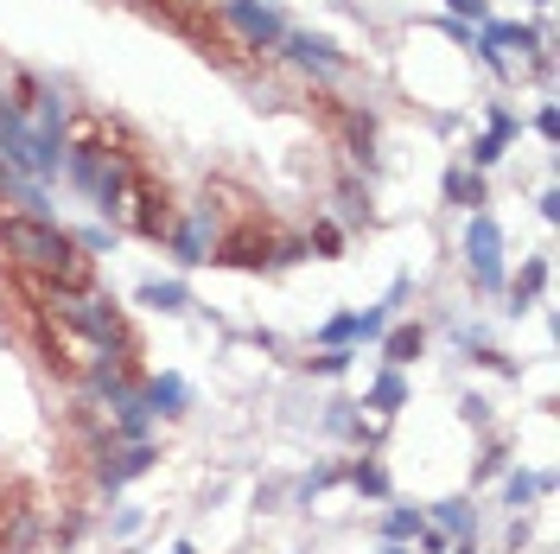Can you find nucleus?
Masks as SVG:
<instances>
[{"label": "nucleus", "instance_id": "a878e982", "mask_svg": "<svg viewBox=\"0 0 560 554\" xmlns=\"http://www.w3.org/2000/svg\"><path fill=\"white\" fill-rule=\"evenodd\" d=\"M325 484H337V465H312V479L299 484V497H319Z\"/></svg>", "mask_w": 560, "mask_h": 554}, {"label": "nucleus", "instance_id": "9b49d317", "mask_svg": "<svg viewBox=\"0 0 560 554\" xmlns=\"http://www.w3.org/2000/svg\"><path fill=\"white\" fill-rule=\"evenodd\" d=\"M267 249H274V243H267V229H236V236H224L211 256L229 261V268H262V261H274Z\"/></svg>", "mask_w": 560, "mask_h": 554}, {"label": "nucleus", "instance_id": "f03ea898", "mask_svg": "<svg viewBox=\"0 0 560 554\" xmlns=\"http://www.w3.org/2000/svg\"><path fill=\"white\" fill-rule=\"evenodd\" d=\"M45 299H51V319H64L76 338H90V344L109 351V357H128V326H121L115 299L71 294V287H51V281H45Z\"/></svg>", "mask_w": 560, "mask_h": 554}, {"label": "nucleus", "instance_id": "dca6fc26", "mask_svg": "<svg viewBox=\"0 0 560 554\" xmlns=\"http://www.w3.org/2000/svg\"><path fill=\"white\" fill-rule=\"evenodd\" d=\"M433 522H440L446 535H465V542H472V529H478V510H472L465 497H446V504H433Z\"/></svg>", "mask_w": 560, "mask_h": 554}, {"label": "nucleus", "instance_id": "ddd939ff", "mask_svg": "<svg viewBox=\"0 0 560 554\" xmlns=\"http://www.w3.org/2000/svg\"><path fill=\"white\" fill-rule=\"evenodd\" d=\"M141 306H153V313H186L191 287L186 281H141Z\"/></svg>", "mask_w": 560, "mask_h": 554}, {"label": "nucleus", "instance_id": "423d86ee", "mask_svg": "<svg viewBox=\"0 0 560 554\" xmlns=\"http://www.w3.org/2000/svg\"><path fill=\"white\" fill-rule=\"evenodd\" d=\"M153 459H159V452H153L147 440L109 446V452H103V465H96V484H103V491H121L128 479H141V472H153Z\"/></svg>", "mask_w": 560, "mask_h": 554}, {"label": "nucleus", "instance_id": "9d476101", "mask_svg": "<svg viewBox=\"0 0 560 554\" xmlns=\"http://www.w3.org/2000/svg\"><path fill=\"white\" fill-rule=\"evenodd\" d=\"M141 402H147V414H166V421H172V414H186L191 408V382L186 376H172V369H159L147 389H141Z\"/></svg>", "mask_w": 560, "mask_h": 554}, {"label": "nucleus", "instance_id": "f257e3e1", "mask_svg": "<svg viewBox=\"0 0 560 554\" xmlns=\"http://www.w3.org/2000/svg\"><path fill=\"white\" fill-rule=\"evenodd\" d=\"M0 249L20 261L26 274H38V281H51V287H71V294H83L90 287V256H76L71 229H58L51 217H0Z\"/></svg>", "mask_w": 560, "mask_h": 554}, {"label": "nucleus", "instance_id": "7c9ffc66", "mask_svg": "<svg viewBox=\"0 0 560 554\" xmlns=\"http://www.w3.org/2000/svg\"><path fill=\"white\" fill-rule=\"evenodd\" d=\"M172 554H198V549H191V542H172Z\"/></svg>", "mask_w": 560, "mask_h": 554}, {"label": "nucleus", "instance_id": "f3484780", "mask_svg": "<svg viewBox=\"0 0 560 554\" xmlns=\"http://www.w3.org/2000/svg\"><path fill=\"white\" fill-rule=\"evenodd\" d=\"M541 287H548V256H528L523 274H516V306H528Z\"/></svg>", "mask_w": 560, "mask_h": 554}, {"label": "nucleus", "instance_id": "412c9836", "mask_svg": "<svg viewBox=\"0 0 560 554\" xmlns=\"http://www.w3.org/2000/svg\"><path fill=\"white\" fill-rule=\"evenodd\" d=\"M319 344H357V313H337L319 326Z\"/></svg>", "mask_w": 560, "mask_h": 554}, {"label": "nucleus", "instance_id": "6ab92c4d", "mask_svg": "<svg viewBox=\"0 0 560 554\" xmlns=\"http://www.w3.org/2000/svg\"><path fill=\"white\" fill-rule=\"evenodd\" d=\"M446 198H452V204H485V179H478V173H452Z\"/></svg>", "mask_w": 560, "mask_h": 554}, {"label": "nucleus", "instance_id": "cd10ccee", "mask_svg": "<svg viewBox=\"0 0 560 554\" xmlns=\"http://www.w3.org/2000/svg\"><path fill=\"white\" fill-rule=\"evenodd\" d=\"M109 529H115V535H134V529H141V510H134V504H121Z\"/></svg>", "mask_w": 560, "mask_h": 554}, {"label": "nucleus", "instance_id": "a211bd4d", "mask_svg": "<svg viewBox=\"0 0 560 554\" xmlns=\"http://www.w3.org/2000/svg\"><path fill=\"white\" fill-rule=\"evenodd\" d=\"M350 484H357L364 497H389V472H382L376 459H357V465H350Z\"/></svg>", "mask_w": 560, "mask_h": 554}, {"label": "nucleus", "instance_id": "aec40b11", "mask_svg": "<svg viewBox=\"0 0 560 554\" xmlns=\"http://www.w3.org/2000/svg\"><path fill=\"white\" fill-rule=\"evenodd\" d=\"M382 529H389V542H414V535L427 529V517H420V510H389V522H382Z\"/></svg>", "mask_w": 560, "mask_h": 554}, {"label": "nucleus", "instance_id": "1a4fd4ad", "mask_svg": "<svg viewBox=\"0 0 560 554\" xmlns=\"http://www.w3.org/2000/svg\"><path fill=\"white\" fill-rule=\"evenodd\" d=\"M166 243H172V256L186 261H211V249H217V229H211V211H204V204H198V211H191L186 223H172V229H166Z\"/></svg>", "mask_w": 560, "mask_h": 554}, {"label": "nucleus", "instance_id": "c756f323", "mask_svg": "<svg viewBox=\"0 0 560 554\" xmlns=\"http://www.w3.org/2000/svg\"><path fill=\"white\" fill-rule=\"evenodd\" d=\"M382 554H414V549H408V542H389V549H382Z\"/></svg>", "mask_w": 560, "mask_h": 554}, {"label": "nucleus", "instance_id": "0eeeda50", "mask_svg": "<svg viewBox=\"0 0 560 554\" xmlns=\"http://www.w3.org/2000/svg\"><path fill=\"white\" fill-rule=\"evenodd\" d=\"M128 204H134V229L141 236H166L172 229V198H166V185H153V179H134V191H128Z\"/></svg>", "mask_w": 560, "mask_h": 554}, {"label": "nucleus", "instance_id": "393cba45", "mask_svg": "<svg viewBox=\"0 0 560 554\" xmlns=\"http://www.w3.org/2000/svg\"><path fill=\"white\" fill-rule=\"evenodd\" d=\"M490 134H503V141H516V134H523V121H516V115H510L503 103H497V109H490Z\"/></svg>", "mask_w": 560, "mask_h": 554}, {"label": "nucleus", "instance_id": "7ed1b4c3", "mask_svg": "<svg viewBox=\"0 0 560 554\" xmlns=\"http://www.w3.org/2000/svg\"><path fill=\"white\" fill-rule=\"evenodd\" d=\"M217 20H224L249 51H274V45L287 38V20H281L274 0H217Z\"/></svg>", "mask_w": 560, "mask_h": 554}, {"label": "nucleus", "instance_id": "4be33fe9", "mask_svg": "<svg viewBox=\"0 0 560 554\" xmlns=\"http://www.w3.org/2000/svg\"><path fill=\"white\" fill-rule=\"evenodd\" d=\"M503 148H510V141H503V134H478V141H472V166H478V173H485V166H497V160H503Z\"/></svg>", "mask_w": 560, "mask_h": 554}, {"label": "nucleus", "instance_id": "2eb2a0df", "mask_svg": "<svg viewBox=\"0 0 560 554\" xmlns=\"http://www.w3.org/2000/svg\"><path fill=\"white\" fill-rule=\"evenodd\" d=\"M548 484H555L548 472H510V479H503V504H510V510H528Z\"/></svg>", "mask_w": 560, "mask_h": 554}, {"label": "nucleus", "instance_id": "473e14b6", "mask_svg": "<svg viewBox=\"0 0 560 554\" xmlns=\"http://www.w3.org/2000/svg\"><path fill=\"white\" fill-rule=\"evenodd\" d=\"M535 7H548V0H535Z\"/></svg>", "mask_w": 560, "mask_h": 554}, {"label": "nucleus", "instance_id": "39448f33", "mask_svg": "<svg viewBox=\"0 0 560 554\" xmlns=\"http://www.w3.org/2000/svg\"><path fill=\"white\" fill-rule=\"evenodd\" d=\"M90 191H96V211H103V217L128 211V191H134V160H128V153H103V166H96Z\"/></svg>", "mask_w": 560, "mask_h": 554}, {"label": "nucleus", "instance_id": "bb28decb", "mask_svg": "<svg viewBox=\"0 0 560 554\" xmlns=\"http://www.w3.org/2000/svg\"><path fill=\"white\" fill-rule=\"evenodd\" d=\"M446 7L458 13V20H472V26H485V20H490V7H485V0H446Z\"/></svg>", "mask_w": 560, "mask_h": 554}, {"label": "nucleus", "instance_id": "5701e85b", "mask_svg": "<svg viewBox=\"0 0 560 554\" xmlns=\"http://www.w3.org/2000/svg\"><path fill=\"white\" fill-rule=\"evenodd\" d=\"M350 357H357L350 344H325V357H312V369H319V376H344V369H350Z\"/></svg>", "mask_w": 560, "mask_h": 554}, {"label": "nucleus", "instance_id": "20e7f679", "mask_svg": "<svg viewBox=\"0 0 560 554\" xmlns=\"http://www.w3.org/2000/svg\"><path fill=\"white\" fill-rule=\"evenodd\" d=\"M465 261H472V281H478L485 294L503 287V229H497L485 211L465 223Z\"/></svg>", "mask_w": 560, "mask_h": 554}, {"label": "nucleus", "instance_id": "c85d7f7f", "mask_svg": "<svg viewBox=\"0 0 560 554\" xmlns=\"http://www.w3.org/2000/svg\"><path fill=\"white\" fill-rule=\"evenodd\" d=\"M555 128H560V115H555V103H548V109L535 115V134H541V141H555Z\"/></svg>", "mask_w": 560, "mask_h": 554}, {"label": "nucleus", "instance_id": "6e6552de", "mask_svg": "<svg viewBox=\"0 0 560 554\" xmlns=\"http://www.w3.org/2000/svg\"><path fill=\"white\" fill-rule=\"evenodd\" d=\"M281 45H287V58H294L299 71H312V76H337L344 64H350L332 38H319V33H287Z\"/></svg>", "mask_w": 560, "mask_h": 554}, {"label": "nucleus", "instance_id": "4468645a", "mask_svg": "<svg viewBox=\"0 0 560 554\" xmlns=\"http://www.w3.org/2000/svg\"><path fill=\"white\" fill-rule=\"evenodd\" d=\"M420 344H427V332H420V326H395V332H382V357L402 369V364H414V357H420Z\"/></svg>", "mask_w": 560, "mask_h": 554}, {"label": "nucleus", "instance_id": "b1692460", "mask_svg": "<svg viewBox=\"0 0 560 554\" xmlns=\"http://www.w3.org/2000/svg\"><path fill=\"white\" fill-rule=\"evenodd\" d=\"M306 249H319V256H337V249H344V236H337V223H319Z\"/></svg>", "mask_w": 560, "mask_h": 554}, {"label": "nucleus", "instance_id": "2f4dec72", "mask_svg": "<svg viewBox=\"0 0 560 554\" xmlns=\"http://www.w3.org/2000/svg\"><path fill=\"white\" fill-rule=\"evenodd\" d=\"M458 554H472V542H458Z\"/></svg>", "mask_w": 560, "mask_h": 554}, {"label": "nucleus", "instance_id": "f8f14e48", "mask_svg": "<svg viewBox=\"0 0 560 554\" xmlns=\"http://www.w3.org/2000/svg\"><path fill=\"white\" fill-rule=\"evenodd\" d=\"M408 402V382H402V369L389 364L382 376L370 382V396H364V408H376V414H395V408Z\"/></svg>", "mask_w": 560, "mask_h": 554}]
</instances>
